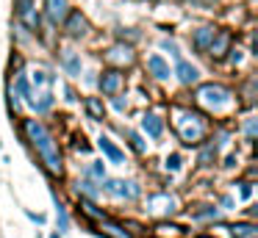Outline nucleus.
Instances as JSON below:
<instances>
[{"instance_id": "f257e3e1", "label": "nucleus", "mask_w": 258, "mask_h": 238, "mask_svg": "<svg viewBox=\"0 0 258 238\" xmlns=\"http://www.w3.org/2000/svg\"><path fill=\"white\" fill-rule=\"evenodd\" d=\"M25 136H28L31 144L39 149V158H42V164H45V169L50 172L53 177H61V175H64L61 152H58L56 138L47 133V127L42 125L39 119H25Z\"/></svg>"}, {"instance_id": "f03ea898", "label": "nucleus", "mask_w": 258, "mask_h": 238, "mask_svg": "<svg viewBox=\"0 0 258 238\" xmlns=\"http://www.w3.org/2000/svg\"><path fill=\"white\" fill-rule=\"evenodd\" d=\"M172 127L178 130V136L183 138V144H200V138L206 136L208 125L200 114L189 108H175L172 111Z\"/></svg>"}, {"instance_id": "7ed1b4c3", "label": "nucleus", "mask_w": 258, "mask_h": 238, "mask_svg": "<svg viewBox=\"0 0 258 238\" xmlns=\"http://www.w3.org/2000/svg\"><path fill=\"white\" fill-rule=\"evenodd\" d=\"M230 89H225V86H217V83H203L200 89H197V94H195V100H197V105H203V108H208V111H222V108H228L230 105Z\"/></svg>"}, {"instance_id": "20e7f679", "label": "nucleus", "mask_w": 258, "mask_h": 238, "mask_svg": "<svg viewBox=\"0 0 258 238\" xmlns=\"http://www.w3.org/2000/svg\"><path fill=\"white\" fill-rule=\"evenodd\" d=\"M45 9H47V20H50L53 25L64 22V20H67V14H70V3H67V0H45Z\"/></svg>"}, {"instance_id": "39448f33", "label": "nucleus", "mask_w": 258, "mask_h": 238, "mask_svg": "<svg viewBox=\"0 0 258 238\" xmlns=\"http://www.w3.org/2000/svg\"><path fill=\"white\" fill-rule=\"evenodd\" d=\"M175 197H169V194H156V197L147 199V208H150V213H172L175 208Z\"/></svg>"}, {"instance_id": "423d86ee", "label": "nucleus", "mask_w": 258, "mask_h": 238, "mask_svg": "<svg viewBox=\"0 0 258 238\" xmlns=\"http://www.w3.org/2000/svg\"><path fill=\"white\" fill-rule=\"evenodd\" d=\"M67 33L70 36H84L86 31H89V22H86V17L81 14V11H70L67 14Z\"/></svg>"}, {"instance_id": "0eeeda50", "label": "nucleus", "mask_w": 258, "mask_h": 238, "mask_svg": "<svg viewBox=\"0 0 258 238\" xmlns=\"http://www.w3.org/2000/svg\"><path fill=\"white\" fill-rule=\"evenodd\" d=\"M228 47H230V33L228 31H219L217 36L211 39V44H208V55H214V58H222L225 53H228Z\"/></svg>"}, {"instance_id": "6e6552de", "label": "nucleus", "mask_w": 258, "mask_h": 238, "mask_svg": "<svg viewBox=\"0 0 258 238\" xmlns=\"http://www.w3.org/2000/svg\"><path fill=\"white\" fill-rule=\"evenodd\" d=\"M106 188L114 194V197H128V199H134L136 194H139V188H136L134 183H125V180H108Z\"/></svg>"}, {"instance_id": "1a4fd4ad", "label": "nucleus", "mask_w": 258, "mask_h": 238, "mask_svg": "<svg viewBox=\"0 0 258 238\" xmlns=\"http://www.w3.org/2000/svg\"><path fill=\"white\" fill-rule=\"evenodd\" d=\"M119 86H122V75H119L117 69L103 72V77H100V89H103V92H106V94H117Z\"/></svg>"}, {"instance_id": "9d476101", "label": "nucleus", "mask_w": 258, "mask_h": 238, "mask_svg": "<svg viewBox=\"0 0 258 238\" xmlns=\"http://www.w3.org/2000/svg\"><path fill=\"white\" fill-rule=\"evenodd\" d=\"M175 75L180 77V83H197V66H191L189 61H183V58H178V69H175Z\"/></svg>"}, {"instance_id": "9b49d317", "label": "nucleus", "mask_w": 258, "mask_h": 238, "mask_svg": "<svg viewBox=\"0 0 258 238\" xmlns=\"http://www.w3.org/2000/svg\"><path fill=\"white\" fill-rule=\"evenodd\" d=\"M106 61L108 64H131V61H134V53H131V47H111L106 53Z\"/></svg>"}, {"instance_id": "f8f14e48", "label": "nucleus", "mask_w": 258, "mask_h": 238, "mask_svg": "<svg viewBox=\"0 0 258 238\" xmlns=\"http://www.w3.org/2000/svg\"><path fill=\"white\" fill-rule=\"evenodd\" d=\"M147 66H150V72L156 77H169V66L161 55H150V58H147Z\"/></svg>"}, {"instance_id": "ddd939ff", "label": "nucleus", "mask_w": 258, "mask_h": 238, "mask_svg": "<svg viewBox=\"0 0 258 238\" xmlns=\"http://www.w3.org/2000/svg\"><path fill=\"white\" fill-rule=\"evenodd\" d=\"M142 127H145L150 136H161V130H164V122L158 119L156 114H145V119H142Z\"/></svg>"}, {"instance_id": "4468645a", "label": "nucleus", "mask_w": 258, "mask_h": 238, "mask_svg": "<svg viewBox=\"0 0 258 238\" xmlns=\"http://www.w3.org/2000/svg\"><path fill=\"white\" fill-rule=\"evenodd\" d=\"M214 36H217V31H214V28H200V31H197V36H195V44L206 50L208 44H211Z\"/></svg>"}, {"instance_id": "2eb2a0df", "label": "nucleus", "mask_w": 258, "mask_h": 238, "mask_svg": "<svg viewBox=\"0 0 258 238\" xmlns=\"http://www.w3.org/2000/svg\"><path fill=\"white\" fill-rule=\"evenodd\" d=\"M100 149H103V152H106L108 158L114 161V164H122V152H119V149L114 147V144L108 141V138H100Z\"/></svg>"}, {"instance_id": "dca6fc26", "label": "nucleus", "mask_w": 258, "mask_h": 238, "mask_svg": "<svg viewBox=\"0 0 258 238\" xmlns=\"http://www.w3.org/2000/svg\"><path fill=\"white\" fill-rule=\"evenodd\" d=\"M86 111H89L92 119H103V114H106V108H103V103L97 97H89L86 100Z\"/></svg>"}, {"instance_id": "f3484780", "label": "nucleus", "mask_w": 258, "mask_h": 238, "mask_svg": "<svg viewBox=\"0 0 258 238\" xmlns=\"http://www.w3.org/2000/svg\"><path fill=\"white\" fill-rule=\"evenodd\" d=\"M103 232H106L108 238H128V232H125L122 227L114 224V221H108V219H103Z\"/></svg>"}, {"instance_id": "a211bd4d", "label": "nucleus", "mask_w": 258, "mask_h": 238, "mask_svg": "<svg viewBox=\"0 0 258 238\" xmlns=\"http://www.w3.org/2000/svg\"><path fill=\"white\" fill-rule=\"evenodd\" d=\"M236 238H252L255 235V224H233L230 227Z\"/></svg>"}, {"instance_id": "6ab92c4d", "label": "nucleus", "mask_w": 258, "mask_h": 238, "mask_svg": "<svg viewBox=\"0 0 258 238\" xmlns=\"http://www.w3.org/2000/svg\"><path fill=\"white\" fill-rule=\"evenodd\" d=\"M81 210H84V213L89 216V219H100V221L106 219V216H103V210H97L95 205L89 202V199H81Z\"/></svg>"}, {"instance_id": "aec40b11", "label": "nucleus", "mask_w": 258, "mask_h": 238, "mask_svg": "<svg viewBox=\"0 0 258 238\" xmlns=\"http://www.w3.org/2000/svg\"><path fill=\"white\" fill-rule=\"evenodd\" d=\"M214 158H217V144L208 141L206 147H203V152H200V164H211Z\"/></svg>"}, {"instance_id": "412c9836", "label": "nucleus", "mask_w": 258, "mask_h": 238, "mask_svg": "<svg viewBox=\"0 0 258 238\" xmlns=\"http://www.w3.org/2000/svg\"><path fill=\"white\" fill-rule=\"evenodd\" d=\"M56 199V216H58V230H67V210L61 208V202H58V197H53Z\"/></svg>"}, {"instance_id": "4be33fe9", "label": "nucleus", "mask_w": 258, "mask_h": 238, "mask_svg": "<svg viewBox=\"0 0 258 238\" xmlns=\"http://www.w3.org/2000/svg\"><path fill=\"white\" fill-rule=\"evenodd\" d=\"M64 64H67V66H70V72H78V69H81V61H78V58H75V55H73V53H67V55H64Z\"/></svg>"}, {"instance_id": "5701e85b", "label": "nucleus", "mask_w": 258, "mask_h": 238, "mask_svg": "<svg viewBox=\"0 0 258 238\" xmlns=\"http://www.w3.org/2000/svg\"><path fill=\"white\" fill-rule=\"evenodd\" d=\"M14 9H17V14L23 17L25 11H31V9H34V6H31V0H14Z\"/></svg>"}, {"instance_id": "b1692460", "label": "nucleus", "mask_w": 258, "mask_h": 238, "mask_svg": "<svg viewBox=\"0 0 258 238\" xmlns=\"http://www.w3.org/2000/svg\"><path fill=\"white\" fill-rule=\"evenodd\" d=\"M128 138H131V144H134L136 152H145V144H142V138L136 136V133H128Z\"/></svg>"}, {"instance_id": "393cba45", "label": "nucleus", "mask_w": 258, "mask_h": 238, "mask_svg": "<svg viewBox=\"0 0 258 238\" xmlns=\"http://www.w3.org/2000/svg\"><path fill=\"white\" fill-rule=\"evenodd\" d=\"M180 166V155H169L167 158V169H178Z\"/></svg>"}, {"instance_id": "a878e982", "label": "nucleus", "mask_w": 258, "mask_h": 238, "mask_svg": "<svg viewBox=\"0 0 258 238\" xmlns=\"http://www.w3.org/2000/svg\"><path fill=\"white\" fill-rule=\"evenodd\" d=\"M81 191H84L86 197H97V191L92 188V183H81Z\"/></svg>"}, {"instance_id": "bb28decb", "label": "nucleus", "mask_w": 258, "mask_h": 238, "mask_svg": "<svg viewBox=\"0 0 258 238\" xmlns=\"http://www.w3.org/2000/svg\"><path fill=\"white\" fill-rule=\"evenodd\" d=\"M252 197V186L250 183H241V199H250Z\"/></svg>"}, {"instance_id": "cd10ccee", "label": "nucleus", "mask_w": 258, "mask_h": 238, "mask_svg": "<svg viewBox=\"0 0 258 238\" xmlns=\"http://www.w3.org/2000/svg\"><path fill=\"white\" fill-rule=\"evenodd\" d=\"M92 175H95V177H103V164H95V166H92Z\"/></svg>"}, {"instance_id": "c85d7f7f", "label": "nucleus", "mask_w": 258, "mask_h": 238, "mask_svg": "<svg viewBox=\"0 0 258 238\" xmlns=\"http://www.w3.org/2000/svg\"><path fill=\"white\" fill-rule=\"evenodd\" d=\"M247 136H250V138H252V136H255V122H252V119H250V122H247Z\"/></svg>"}, {"instance_id": "c756f323", "label": "nucleus", "mask_w": 258, "mask_h": 238, "mask_svg": "<svg viewBox=\"0 0 258 238\" xmlns=\"http://www.w3.org/2000/svg\"><path fill=\"white\" fill-rule=\"evenodd\" d=\"M195 216H217V210H211V208H208V210H197Z\"/></svg>"}, {"instance_id": "7c9ffc66", "label": "nucleus", "mask_w": 258, "mask_h": 238, "mask_svg": "<svg viewBox=\"0 0 258 238\" xmlns=\"http://www.w3.org/2000/svg\"><path fill=\"white\" fill-rule=\"evenodd\" d=\"M114 108L122 111V108H125V100H122V97H117V100H114Z\"/></svg>"}, {"instance_id": "2f4dec72", "label": "nucleus", "mask_w": 258, "mask_h": 238, "mask_svg": "<svg viewBox=\"0 0 258 238\" xmlns=\"http://www.w3.org/2000/svg\"><path fill=\"white\" fill-rule=\"evenodd\" d=\"M200 238H214V235H200Z\"/></svg>"}, {"instance_id": "473e14b6", "label": "nucleus", "mask_w": 258, "mask_h": 238, "mask_svg": "<svg viewBox=\"0 0 258 238\" xmlns=\"http://www.w3.org/2000/svg\"><path fill=\"white\" fill-rule=\"evenodd\" d=\"M50 238H58V235H50Z\"/></svg>"}, {"instance_id": "72a5a7b5", "label": "nucleus", "mask_w": 258, "mask_h": 238, "mask_svg": "<svg viewBox=\"0 0 258 238\" xmlns=\"http://www.w3.org/2000/svg\"><path fill=\"white\" fill-rule=\"evenodd\" d=\"M252 238H255V235H252Z\"/></svg>"}]
</instances>
